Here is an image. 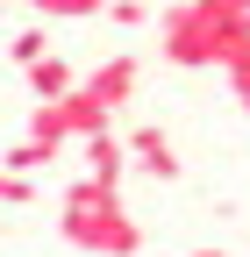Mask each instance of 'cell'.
Masks as SVG:
<instances>
[{
    "instance_id": "6da1fadb",
    "label": "cell",
    "mask_w": 250,
    "mask_h": 257,
    "mask_svg": "<svg viewBox=\"0 0 250 257\" xmlns=\"http://www.w3.org/2000/svg\"><path fill=\"white\" fill-rule=\"evenodd\" d=\"M57 229H65L72 250H93V257H136L143 250V229H136V214L121 207V193L93 186V179H72L65 186Z\"/></svg>"
},
{
    "instance_id": "7a4b0ae2",
    "label": "cell",
    "mask_w": 250,
    "mask_h": 257,
    "mask_svg": "<svg viewBox=\"0 0 250 257\" xmlns=\"http://www.w3.org/2000/svg\"><path fill=\"white\" fill-rule=\"evenodd\" d=\"M243 36H250V22L236 0H193V8L165 15V57L172 64H229Z\"/></svg>"
},
{
    "instance_id": "3957f363",
    "label": "cell",
    "mask_w": 250,
    "mask_h": 257,
    "mask_svg": "<svg viewBox=\"0 0 250 257\" xmlns=\"http://www.w3.org/2000/svg\"><path fill=\"white\" fill-rule=\"evenodd\" d=\"M121 157H129L143 179H158V186H172V179H179V150H172V136H165L158 121H136L129 136H121Z\"/></svg>"
},
{
    "instance_id": "277c9868",
    "label": "cell",
    "mask_w": 250,
    "mask_h": 257,
    "mask_svg": "<svg viewBox=\"0 0 250 257\" xmlns=\"http://www.w3.org/2000/svg\"><path fill=\"white\" fill-rule=\"evenodd\" d=\"M79 93H86V100L114 121L121 107H129V93H136V57H100V64L79 79Z\"/></svg>"
},
{
    "instance_id": "5b68a950",
    "label": "cell",
    "mask_w": 250,
    "mask_h": 257,
    "mask_svg": "<svg viewBox=\"0 0 250 257\" xmlns=\"http://www.w3.org/2000/svg\"><path fill=\"white\" fill-rule=\"evenodd\" d=\"M121 172H129V157H121V136L114 128H100V136H86V179L121 193Z\"/></svg>"
},
{
    "instance_id": "8992f818",
    "label": "cell",
    "mask_w": 250,
    "mask_h": 257,
    "mask_svg": "<svg viewBox=\"0 0 250 257\" xmlns=\"http://www.w3.org/2000/svg\"><path fill=\"white\" fill-rule=\"evenodd\" d=\"M72 86H79V72H72V57H57V50H43L36 64H29V93H36V107H50V100H65Z\"/></svg>"
},
{
    "instance_id": "52a82bcc",
    "label": "cell",
    "mask_w": 250,
    "mask_h": 257,
    "mask_svg": "<svg viewBox=\"0 0 250 257\" xmlns=\"http://www.w3.org/2000/svg\"><path fill=\"white\" fill-rule=\"evenodd\" d=\"M43 50H50V36H43V29H22V36H15V43H8V57H15V64H22V72H29V64H36V57H43Z\"/></svg>"
},
{
    "instance_id": "ba28073f",
    "label": "cell",
    "mask_w": 250,
    "mask_h": 257,
    "mask_svg": "<svg viewBox=\"0 0 250 257\" xmlns=\"http://www.w3.org/2000/svg\"><path fill=\"white\" fill-rule=\"evenodd\" d=\"M36 200V179H15V172H0V207H29Z\"/></svg>"
},
{
    "instance_id": "9c48e42d",
    "label": "cell",
    "mask_w": 250,
    "mask_h": 257,
    "mask_svg": "<svg viewBox=\"0 0 250 257\" xmlns=\"http://www.w3.org/2000/svg\"><path fill=\"white\" fill-rule=\"evenodd\" d=\"M107 22H121V29H136V22H150V8H136V0H114V8H107Z\"/></svg>"
},
{
    "instance_id": "30bf717a",
    "label": "cell",
    "mask_w": 250,
    "mask_h": 257,
    "mask_svg": "<svg viewBox=\"0 0 250 257\" xmlns=\"http://www.w3.org/2000/svg\"><path fill=\"white\" fill-rule=\"evenodd\" d=\"M193 257H222V250H193Z\"/></svg>"
}]
</instances>
